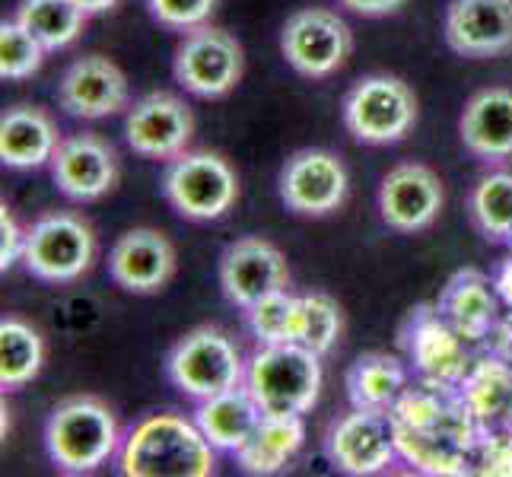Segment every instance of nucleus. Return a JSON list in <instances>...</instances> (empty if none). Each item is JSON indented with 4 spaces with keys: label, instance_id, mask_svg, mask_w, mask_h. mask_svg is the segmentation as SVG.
Returning <instances> with one entry per match:
<instances>
[{
    "label": "nucleus",
    "instance_id": "nucleus-36",
    "mask_svg": "<svg viewBox=\"0 0 512 477\" xmlns=\"http://www.w3.org/2000/svg\"><path fill=\"white\" fill-rule=\"evenodd\" d=\"M338 4L360 16H392L408 4V0H338Z\"/></svg>",
    "mask_w": 512,
    "mask_h": 477
},
{
    "label": "nucleus",
    "instance_id": "nucleus-35",
    "mask_svg": "<svg viewBox=\"0 0 512 477\" xmlns=\"http://www.w3.org/2000/svg\"><path fill=\"white\" fill-rule=\"evenodd\" d=\"M26 258V229L16 223L13 210L0 207V271L16 268Z\"/></svg>",
    "mask_w": 512,
    "mask_h": 477
},
{
    "label": "nucleus",
    "instance_id": "nucleus-30",
    "mask_svg": "<svg viewBox=\"0 0 512 477\" xmlns=\"http://www.w3.org/2000/svg\"><path fill=\"white\" fill-rule=\"evenodd\" d=\"M468 210L474 226L490 242H509L512 236V172H490L471 188Z\"/></svg>",
    "mask_w": 512,
    "mask_h": 477
},
{
    "label": "nucleus",
    "instance_id": "nucleus-37",
    "mask_svg": "<svg viewBox=\"0 0 512 477\" xmlns=\"http://www.w3.org/2000/svg\"><path fill=\"white\" fill-rule=\"evenodd\" d=\"M493 353H500V357L512 366V315L509 318H500V325L493 328Z\"/></svg>",
    "mask_w": 512,
    "mask_h": 477
},
{
    "label": "nucleus",
    "instance_id": "nucleus-40",
    "mask_svg": "<svg viewBox=\"0 0 512 477\" xmlns=\"http://www.w3.org/2000/svg\"><path fill=\"white\" fill-rule=\"evenodd\" d=\"M509 249H512V236H509Z\"/></svg>",
    "mask_w": 512,
    "mask_h": 477
},
{
    "label": "nucleus",
    "instance_id": "nucleus-10",
    "mask_svg": "<svg viewBox=\"0 0 512 477\" xmlns=\"http://www.w3.org/2000/svg\"><path fill=\"white\" fill-rule=\"evenodd\" d=\"M325 449L344 474L369 477L385 471L401 455L392 408H353L328 430Z\"/></svg>",
    "mask_w": 512,
    "mask_h": 477
},
{
    "label": "nucleus",
    "instance_id": "nucleus-3",
    "mask_svg": "<svg viewBox=\"0 0 512 477\" xmlns=\"http://www.w3.org/2000/svg\"><path fill=\"white\" fill-rule=\"evenodd\" d=\"M121 427L102 398L74 395L61 401L45 423L48 458L67 474H93L121 452Z\"/></svg>",
    "mask_w": 512,
    "mask_h": 477
},
{
    "label": "nucleus",
    "instance_id": "nucleus-13",
    "mask_svg": "<svg viewBox=\"0 0 512 477\" xmlns=\"http://www.w3.org/2000/svg\"><path fill=\"white\" fill-rule=\"evenodd\" d=\"M194 137L191 105L175 93H147L125 115L128 147L144 159H175L182 156Z\"/></svg>",
    "mask_w": 512,
    "mask_h": 477
},
{
    "label": "nucleus",
    "instance_id": "nucleus-27",
    "mask_svg": "<svg viewBox=\"0 0 512 477\" xmlns=\"http://www.w3.org/2000/svg\"><path fill=\"white\" fill-rule=\"evenodd\" d=\"M13 20L26 26L45 45V51H61L80 39L90 16L74 0H23Z\"/></svg>",
    "mask_w": 512,
    "mask_h": 477
},
{
    "label": "nucleus",
    "instance_id": "nucleus-4",
    "mask_svg": "<svg viewBox=\"0 0 512 477\" xmlns=\"http://www.w3.org/2000/svg\"><path fill=\"white\" fill-rule=\"evenodd\" d=\"M163 369L172 388L194 401H207L245 382V360L236 341L214 325H201L175 341Z\"/></svg>",
    "mask_w": 512,
    "mask_h": 477
},
{
    "label": "nucleus",
    "instance_id": "nucleus-5",
    "mask_svg": "<svg viewBox=\"0 0 512 477\" xmlns=\"http://www.w3.org/2000/svg\"><path fill=\"white\" fill-rule=\"evenodd\" d=\"M163 198L185 220H198V223L220 220L239 201L236 169L220 153L185 150L182 156L169 159V166L163 172Z\"/></svg>",
    "mask_w": 512,
    "mask_h": 477
},
{
    "label": "nucleus",
    "instance_id": "nucleus-9",
    "mask_svg": "<svg viewBox=\"0 0 512 477\" xmlns=\"http://www.w3.org/2000/svg\"><path fill=\"white\" fill-rule=\"evenodd\" d=\"M398 341L411 360V369L420 382L430 385H462L474 363L468 341L458 334L446 315L436 306H417L404 318Z\"/></svg>",
    "mask_w": 512,
    "mask_h": 477
},
{
    "label": "nucleus",
    "instance_id": "nucleus-6",
    "mask_svg": "<svg viewBox=\"0 0 512 477\" xmlns=\"http://www.w3.org/2000/svg\"><path fill=\"white\" fill-rule=\"evenodd\" d=\"M344 125L360 144H398L417 125V96L401 77L369 74L344 99Z\"/></svg>",
    "mask_w": 512,
    "mask_h": 477
},
{
    "label": "nucleus",
    "instance_id": "nucleus-29",
    "mask_svg": "<svg viewBox=\"0 0 512 477\" xmlns=\"http://www.w3.org/2000/svg\"><path fill=\"white\" fill-rule=\"evenodd\" d=\"M344 334V309L338 306V299H331L328 293H303L296 299V318H293V344H303L312 353L334 350V344Z\"/></svg>",
    "mask_w": 512,
    "mask_h": 477
},
{
    "label": "nucleus",
    "instance_id": "nucleus-39",
    "mask_svg": "<svg viewBox=\"0 0 512 477\" xmlns=\"http://www.w3.org/2000/svg\"><path fill=\"white\" fill-rule=\"evenodd\" d=\"M74 4L86 13V16H99V13H109L118 7V0H74Z\"/></svg>",
    "mask_w": 512,
    "mask_h": 477
},
{
    "label": "nucleus",
    "instance_id": "nucleus-34",
    "mask_svg": "<svg viewBox=\"0 0 512 477\" xmlns=\"http://www.w3.org/2000/svg\"><path fill=\"white\" fill-rule=\"evenodd\" d=\"M474 471L493 477H512V427L484 430L478 455H474Z\"/></svg>",
    "mask_w": 512,
    "mask_h": 477
},
{
    "label": "nucleus",
    "instance_id": "nucleus-11",
    "mask_svg": "<svg viewBox=\"0 0 512 477\" xmlns=\"http://www.w3.org/2000/svg\"><path fill=\"white\" fill-rule=\"evenodd\" d=\"M287 64L299 77L325 80L338 74L353 51V32L338 13L322 7L296 10L280 32Z\"/></svg>",
    "mask_w": 512,
    "mask_h": 477
},
{
    "label": "nucleus",
    "instance_id": "nucleus-38",
    "mask_svg": "<svg viewBox=\"0 0 512 477\" xmlns=\"http://www.w3.org/2000/svg\"><path fill=\"white\" fill-rule=\"evenodd\" d=\"M493 287H497L500 299H503V303L512 309V258L500 261L497 274H493Z\"/></svg>",
    "mask_w": 512,
    "mask_h": 477
},
{
    "label": "nucleus",
    "instance_id": "nucleus-1",
    "mask_svg": "<svg viewBox=\"0 0 512 477\" xmlns=\"http://www.w3.org/2000/svg\"><path fill=\"white\" fill-rule=\"evenodd\" d=\"M118 471L125 477H210L217 471V449L194 420L150 414L121 443Z\"/></svg>",
    "mask_w": 512,
    "mask_h": 477
},
{
    "label": "nucleus",
    "instance_id": "nucleus-14",
    "mask_svg": "<svg viewBox=\"0 0 512 477\" xmlns=\"http://www.w3.org/2000/svg\"><path fill=\"white\" fill-rule=\"evenodd\" d=\"M290 287L284 252L261 236H245L220 255V290L233 306L252 309L258 299Z\"/></svg>",
    "mask_w": 512,
    "mask_h": 477
},
{
    "label": "nucleus",
    "instance_id": "nucleus-23",
    "mask_svg": "<svg viewBox=\"0 0 512 477\" xmlns=\"http://www.w3.org/2000/svg\"><path fill=\"white\" fill-rule=\"evenodd\" d=\"M261 417L264 411L258 408V401L245 388V382L229 388L223 395L198 401V411H194V423L207 436V443L217 452H233V455L252 439Z\"/></svg>",
    "mask_w": 512,
    "mask_h": 477
},
{
    "label": "nucleus",
    "instance_id": "nucleus-19",
    "mask_svg": "<svg viewBox=\"0 0 512 477\" xmlns=\"http://www.w3.org/2000/svg\"><path fill=\"white\" fill-rule=\"evenodd\" d=\"M446 42L462 58H500L512 51V0H452Z\"/></svg>",
    "mask_w": 512,
    "mask_h": 477
},
{
    "label": "nucleus",
    "instance_id": "nucleus-26",
    "mask_svg": "<svg viewBox=\"0 0 512 477\" xmlns=\"http://www.w3.org/2000/svg\"><path fill=\"white\" fill-rule=\"evenodd\" d=\"M408 388V369L392 353H363L347 369V398L353 408H392Z\"/></svg>",
    "mask_w": 512,
    "mask_h": 477
},
{
    "label": "nucleus",
    "instance_id": "nucleus-24",
    "mask_svg": "<svg viewBox=\"0 0 512 477\" xmlns=\"http://www.w3.org/2000/svg\"><path fill=\"white\" fill-rule=\"evenodd\" d=\"M468 411L481 423V430L512 427V366L500 353L474 357L468 376L458 385Z\"/></svg>",
    "mask_w": 512,
    "mask_h": 477
},
{
    "label": "nucleus",
    "instance_id": "nucleus-20",
    "mask_svg": "<svg viewBox=\"0 0 512 477\" xmlns=\"http://www.w3.org/2000/svg\"><path fill=\"white\" fill-rule=\"evenodd\" d=\"M500 303L503 299L493 287V277L478 268H465L449 277L436 299V309L468 344H484L500 325Z\"/></svg>",
    "mask_w": 512,
    "mask_h": 477
},
{
    "label": "nucleus",
    "instance_id": "nucleus-2",
    "mask_svg": "<svg viewBox=\"0 0 512 477\" xmlns=\"http://www.w3.org/2000/svg\"><path fill=\"white\" fill-rule=\"evenodd\" d=\"M322 357L303 344H261L245 363V388L264 414L303 417L322 395Z\"/></svg>",
    "mask_w": 512,
    "mask_h": 477
},
{
    "label": "nucleus",
    "instance_id": "nucleus-31",
    "mask_svg": "<svg viewBox=\"0 0 512 477\" xmlns=\"http://www.w3.org/2000/svg\"><path fill=\"white\" fill-rule=\"evenodd\" d=\"M45 45L16 20L0 23V77L29 80L45 64Z\"/></svg>",
    "mask_w": 512,
    "mask_h": 477
},
{
    "label": "nucleus",
    "instance_id": "nucleus-7",
    "mask_svg": "<svg viewBox=\"0 0 512 477\" xmlns=\"http://www.w3.org/2000/svg\"><path fill=\"white\" fill-rule=\"evenodd\" d=\"M96 261V233L80 214L55 210L26 229V271L45 284H74Z\"/></svg>",
    "mask_w": 512,
    "mask_h": 477
},
{
    "label": "nucleus",
    "instance_id": "nucleus-33",
    "mask_svg": "<svg viewBox=\"0 0 512 477\" xmlns=\"http://www.w3.org/2000/svg\"><path fill=\"white\" fill-rule=\"evenodd\" d=\"M217 4L220 0H147L153 20L175 32H191L198 26H207Z\"/></svg>",
    "mask_w": 512,
    "mask_h": 477
},
{
    "label": "nucleus",
    "instance_id": "nucleus-17",
    "mask_svg": "<svg viewBox=\"0 0 512 477\" xmlns=\"http://www.w3.org/2000/svg\"><path fill=\"white\" fill-rule=\"evenodd\" d=\"M58 105L67 115L83 121H99L125 112L131 105L125 70L102 55H86L74 61L58 83Z\"/></svg>",
    "mask_w": 512,
    "mask_h": 477
},
{
    "label": "nucleus",
    "instance_id": "nucleus-16",
    "mask_svg": "<svg viewBox=\"0 0 512 477\" xmlns=\"http://www.w3.org/2000/svg\"><path fill=\"white\" fill-rule=\"evenodd\" d=\"M443 204V182L423 163L395 166L379 188V214L395 233H423V229H430Z\"/></svg>",
    "mask_w": 512,
    "mask_h": 477
},
{
    "label": "nucleus",
    "instance_id": "nucleus-21",
    "mask_svg": "<svg viewBox=\"0 0 512 477\" xmlns=\"http://www.w3.org/2000/svg\"><path fill=\"white\" fill-rule=\"evenodd\" d=\"M458 134L468 153L478 159H509L512 156V90L490 86L474 93L458 121Z\"/></svg>",
    "mask_w": 512,
    "mask_h": 477
},
{
    "label": "nucleus",
    "instance_id": "nucleus-8",
    "mask_svg": "<svg viewBox=\"0 0 512 477\" xmlns=\"http://www.w3.org/2000/svg\"><path fill=\"white\" fill-rule=\"evenodd\" d=\"M172 74L185 93L198 99H223L236 90L245 74V51L229 32L198 26L185 32L175 48Z\"/></svg>",
    "mask_w": 512,
    "mask_h": 477
},
{
    "label": "nucleus",
    "instance_id": "nucleus-28",
    "mask_svg": "<svg viewBox=\"0 0 512 477\" xmlns=\"http://www.w3.org/2000/svg\"><path fill=\"white\" fill-rule=\"evenodd\" d=\"M45 366V341L23 318L0 322V385L13 388L29 385Z\"/></svg>",
    "mask_w": 512,
    "mask_h": 477
},
{
    "label": "nucleus",
    "instance_id": "nucleus-25",
    "mask_svg": "<svg viewBox=\"0 0 512 477\" xmlns=\"http://www.w3.org/2000/svg\"><path fill=\"white\" fill-rule=\"evenodd\" d=\"M303 443H306L303 417L264 414L261 423H258V430L252 433V439L236 452L239 468L245 474H258V477L277 474L299 455Z\"/></svg>",
    "mask_w": 512,
    "mask_h": 477
},
{
    "label": "nucleus",
    "instance_id": "nucleus-22",
    "mask_svg": "<svg viewBox=\"0 0 512 477\" xmlns=\"http://www.w3.org/2000/svg\"><path fill=\"white\" fill-rule=\"evenodd\" d=\"M61 131L39 105H13L0 118V159L7 169H39L51 163Z\"/></svg>",
    "mask_w": 512,
    "mask_h": 477
},
{
    "label": "nucleus",
    "instance_id": "nucleus-32",
    "mask_svg": "<svg viewBox=\"0 0 512 477\" xmlns=\"http://www.w3.org/2000/svg\"><path fill=\"white\" fill-rule=\"evenodd\" d=\"M296 299L299 296H293L290 290H277L258 299L252 309H245V322H249V331L258 344H284L293 338Z\"/></svg>",
    "mask_w": 512,
    "mask_h": 477
},
{
    "label": "nucleus",
    "instance_id": "nucleus-18",
    "mask_svg": "<svg viewBox=\"0 0 512 477\" xmlns=\"http://www.w3.org/2000/svg\"><path fill=\"white\" fill-rule=\"evenodd\" d=\"M175 245L166 233L150 226L128 229L125 236H118L109 252V274L112 280L128 293L153 296L166 290V284L175 277Z\"/></svg>",
    "mask_w": 512,
    "mask_h": 477
},
{
    "label": "nucleus",
    "instance_id": "nucleus-15",
    "mask_svg": "<svg viewBox=\"0 0 512 477\" xmlns=\"http://www.w3.org/2000/svg\"><path fill=\"white\" fill-rule=\"evenodd\" d=\"M51 179L64 198L77 204L102 201L118 185V153L99 134H70L51 156Z\"/></svg>",
    "mask_w": 512,
    "mask_h": 477
},
{
    "label": "nucleus",
    "instance_id": "nucleus-12",
    "mask_svg": "<svg viewBox=\"0 0 512 477\" xmlns=\"http://www.w3.org/2000/svg\"><path fill=\"white\" fill-rule=\"evenodd\" d=\"M347 166L331 150H299L280 169V201L299 217H328L347 201Z\"/></svg>",
    "mask_w": 512,
    "mask_h": 477
}]
</instances>
